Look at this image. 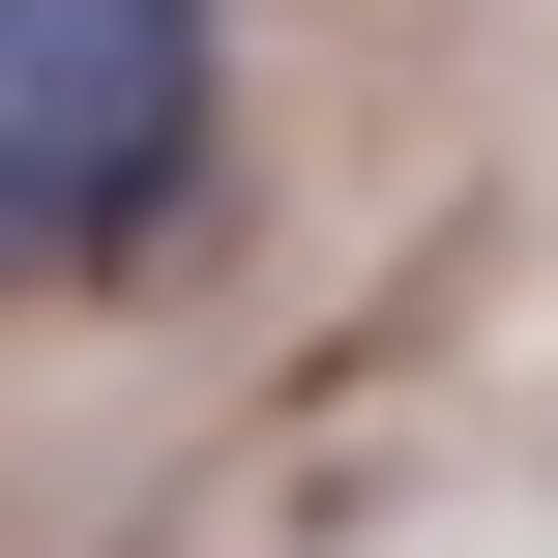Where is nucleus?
<instances>
[{
	"label": "nucleus",
	"mask_w": 558,
	"mask_h": 558,
	"mask_svg": "<svg viewBox=\"0 0 558 558\" xmlns=\"http://www.w3.org/2000/svg\"><path fill=\"white\" fill-rule=\"evenodd\" d=\"M206 147V0H0V294L118 265Z\"/></svg>",
	"instance_id": "1"
}]
</instances>
